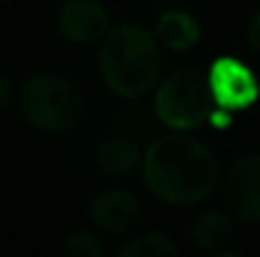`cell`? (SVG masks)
<instances>
[{
  "mask_svg": "<svg viewBox=\"0 0 260 257\" xmlns=\"http://www.w3.org/2000/svg\"><path fill=\"white\" fill-rule=\"evenodd\" d=\"M119 257H177L179 247L165 232H144L132 237L124 247H119Z\"/></svg>",
  "mask_w": 260,
  "mask_h": 257,
  "instance_id": "12",
  "label": "cell"
},
{
  "mask_svg": "<svg viewBox=\"0 0 260 257\" xmlns=\"http://www.w3.org/2000/svg\"><path fill=\"white\" fill-rule=\"evenodd\" d=\"M215 108L210 74L200 68H174L154 88V116L170 131H194L210 124Z\"/></svg>",
  "mask_w": 260,
  "mask_h": 257,
  "instance_id": "4",
  "label": "cell"
},
{
  "mask_svg": "<svg viewBox=\"0 0 260 257\" xmlns=\"http://www.w3.org/2000/svg\"><path fill=\"white\" fill-rule=\"evenodd\" d=\"M18 103L23 119L43 134H66L76 129L86 108L79 86L58 74L28 76L20 84Z\"/></svg>",
  "mask_w": 260,
  "mask_h": 257,
  "instance_id": "3",
  "label": "cell"
},
{
  "mask_svg": "<svg viewBox=\"0 0 260 257\" xmlns=\"http://www.w3.org/2000/svg\"><path fill=\"white\" fill-rule=\"evenodd\" d=\"M210 84L215 91V101L220 108L228 111H238L250 106L253 101H258V81L250 74L248 66H243L240 61L233 58H222L220 63H215V68L210 71Z\"/></svg>",
  "mask_w": 260,
  "mask_h": 257,
  "instance_id": "8",
  "label": "cell"
},
{
  "mask_svg": "<svg viewBox=\"0 0 260 257\" xmlns=\"http://www.w3.org/2000/svg\"><path fill=\"white\" fill-rule=\"evenodd\" d=\"M99 76L114 96L126 101L157 88L162 76V43L154 30L137 23L109 28L99 48Z\"/></svg>",
  "mask_w": 260,
  "mask_h": 257,
  "instance_id": "2",
  "label": "cell"
},
{
  "mask_svg": "<svg viewBox=\"0 0 260 257\" xmlns=\"http://www.w3.org/2000/svg\"><path fill=\"white\" fill-rule=\"evenodd\" d=\"M88 219L101 235H126L142 219V202L129 189L109 187L91 197Z\"/></svg>",
  "mask_w": 260,
  "mask_h": 257,
  "instance_id": "6",
  "label": "cell"
},
{
  "mask_svg": "<svg viewBox=\"0 0 260 257\" xmlns=\"http://www.w3.org/2000/svg\"><path fill=\"white\" fill-rule=\"evenodd\" d=\"M142 149L126 136H109L96 146V164L111 179H126L142 169Z\"/></svg>",
  "mask_w": 260,
  "mask_h": 257,
  "instance_id": "9",
  "label": "cell"
},
{
  "mask_svg": "<svg viewBox=\"0 0 260 257\" xmlns=\"http://www.w3.org/2000/svg\"><path fill=\"white\" fill-rule=\"evenodd\" d=\"M187 235L197 250H217L233 237V214L228 209H205L194 214Z\"/></svg>",
  "mask_w": 260,
  "mask_h": 257,
  "instance_id": "11",
  "label": "cell"
},
{
  "mask_svg": "<svg viewBox=\"0 0 260 257\" xmlns=\"http://www.w3.org/2000/svg\"><path fill=\"white\" fill-rule=\"evenodd\" d=\"M225 209L240 222H260V154H240L222 176Z\"/></svg>",
  "mask_w": 260,
  "mask_h": 257,
  "instance_id": "5",
  "label": "cell"
},
{
  "mask_svg": "<svg viewBox=\"0 0 260 257\" xmlns=\"http://www.w3.org/2000/svg\"><path fill=\"white\" fill-rule=\"evenodd\" d=\"M13 96H15V86H13V81H10L8 76L0 74V116H3V111L10 106Z\"/></svg>",
  "mask_w": 260,
  "mask_h": 257,
  "instance_id": "15",
  "label": "cell"
},
{
  "mask_svg": "<svg viewBox=\"0 0 260 257\" xmlns=\"http://www.w3.org/2000/svg\"><path fill=\"white\" fill-rule=\"evenodd\" d=\"M248 46L260 56V8L248 20Z\"/></svg>",
  "mask_w": 260,
  "mask_h": 257,
  "instance_id": "14",
  "label": "cell"
},
{
  "mask_svg": "<svg viewBox=\"0 0 260 257\" xmlns=\"http://www.w3.org/2000/svg\"><path fill=\"white\" fill-rule=\"evenodd\" d=\"M142 181L147 192L172 207L197 204L220 187V159L215 152L189 136V131H170L157 136L142 159Z\"/></svg>",
  "mask_w": 260,
  "mask_h": 257,
  "instance_id": "1",
  "label": "cell"
},
{
  "mask_svg": "<svg viewBox=\"0 0 260 257\" xmlns=\"http://www.w3.org/2000/svg\"><path fill=\"white\" fill-rule=\"evenodd\" d=\"M154 35H157V41L162 43L165 51L184 53V51H192L200 43L202 28H200L197 18L184 13V10H165L157 18Z\"/></svg>",
  "mask_w": 260,
  "mask_h": 257,
  "instance_id": "10",
  "label": "cell"
},
{
  "mask_svg": "<svg viewBox=\"0 0 260 257\" xmlns=\"http://www.w3.org/2000/svg\"><path fill=\"white\" fill-rule=\"evenodd\" d=\"M61 252L69 257H104L106 255V245L101 242V237L96 232L74 230V232H69L63 237Z\"/></svg>",
  "mask_w": 260,
  "mask_h": 257,
  "instance_id": "13",
  "label": "cell"
},
{
  "mask_svg": "<svg viewBox=\"0 0 260 257\" xmlns=\"http://www.w3.org/2000/svg\"><path fill=\"white\" fill-rule=\"evenodd\" d=\"M58 33L74 46L101 43L111 28V18L104 3L99 0H66L56 15Z\"/></svg>",
  "mask_w": 260,
  "mask_h": 257,
  "instance_id": "7",
  "label": "cell"
}]
</instances>
